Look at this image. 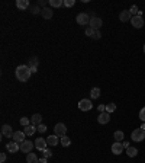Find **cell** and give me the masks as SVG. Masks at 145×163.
Instances as JSON below:
<instances>
[{
    "label": "cell",
    "mask_w": 145,
    "mask_h": 163,
    "mask_svg": "<svg viewBox=\"0 0 145 163\" xmlns=\"http://www.w3.org/2000/svg\"><path fill=\"white\" fill-rule=\"evenodd\" d=\"M15 74H16V79L19 82H28L29 77H31V68L28 67V64H22V66H17L16 70H15Z\"/></svg>",
    "instance_id": "1"
},
{
    "label": "cell",
    "mask_w": 145,
    "mask_h": 163,
    "mask_svg": "<svg viewBox=\"0 0 145 163\" xmlns=\"http://www.w3.org/2000/svg\"><path fill=\"white\" fill-rule=\"evenodd\" d=\"M131 140L132 141H142L145 140V130L142 128H136L135 131H132V134H131Z\"/></svg>",
    "instance_id": "2"
},
{
    "label": "cell",
    "mask_w": 145,
    "mask_h": 163,
    "mask_svg": "<svg viewBox=\"0 0 145 163\" xmlns=\"http://www.w3.org/2000/svg\"><path fill=\"white\" fill-rule=\"evenodd\" d=\"M54 133H55V135H58V137H64V135H67V127L62 122H58V124H55V127H54Z\"/></svg>",
    "instance_id": "3"
},
{
    "label": "cell",
    "mask_w": 145,
    "mask_h": 163,
    "mask_svg": "<svg viewBox=\"0 0 145 163\" xmlns=\"http://www.w3.org/2000/svg\"><path fill=\"white\" fill-rule=\"evenodd\" d=\"M90 19H91V17H90L86 12H83V13H78L77 17H76V21H77L78 25H90Z\"/></svg>",
    "instance_id": "4"
},
{
    "label": "cell",
    "mask_w": 145,
    "mask_h": 163,
    "mask_svg": "<svg viewBox=\"0 0 145 163\" xmlns=\"http://www.w3.org/2000/svg\"><path fill=\"white\" fill-rule=\"evenodd\" d=\"M91 107H93V103H91L90 99H81V101L78 102V109H80V111H83V112L90 111Z\"/></svg>",
    "instance_id": "5"
},
{
    "label": "cell",
    "mask_w": 145,
    "mask_h": 163,
    "mask_svg": "<svg viewBox=\"0 0 145 163\" xmlns=\"http://www.w3.org/2000/svg\"><path fill=\"white\" fill-rule=\"evenodd\" d=\"M34 147H35V143H32L31 140H25L22 144H20V152H23V153H31Z\"/></svg>",
    "instance_id": "6"
},
{
    "label": "cell",
    "mask_w": 145,
    "mask_h": 163,
    "mask_svg": "<svg viewBox=\"0 0 145 163\" xmlns=\"http://www.w3.org/2000/svg\"><path fill=\"white\" fill-rule=\"evenodd\" d=\"M102 25H103V21H102L100 17L95 16V17H91V19H90V28H91V29L99 31V29L102 28Z\"/></svg>",
    "instance_id": "7"
},
{
    "label": "cell",
    "mask_w": 145,
    "mask_h": 163,
    "mask_svg": "<svg viewBox=\"0 0 145 163\" xmlns=\"http://www.w3.org/2000/svg\"><path fill=\"white\" fill-rule=\"evenodd\" d=\"M13 134H15V131L12 130V127L9 125V124L2 125V135H5V137H7V138H12Z\"/></svg>",
    "instance_id": "8"
},
{
    "label": "cell",
    "mask_w": 145,
    "mask_h": 163,
    "mask_svg": "<svg viewBox=\"0 0 145 163\" xmlns=\"http://www.w3.org/2000/svg\"><path fill=\"white\" fill-rule=\"evenodd\" d=\"M25 133L23 131H15V134L12 137V141H16L17 144H22L23 141H25Z\"/></svg>",
    "instance_id": "9"
},
{
    "label": "cell",
    "mask_w": 145,
    "mask_h": 163,
    "mask_svg": "<svg viewBox=\"0 0 145 163\" xmlns=\"http://www.w3.org/2000/svg\"><path fill=\"white\" fill-rule=\"evenodd\" d=\"M6 149H7L9 153H16L20 150V144H17L16 141H9V143L6 144Z\"/></svg>",
    "instance_id": "10"
},
{
    "label": "cell",
    "mask_w": 145,
    "mask_h": 163,
    "mask_svg": "<svg viewBox=\"0 0 145 163\" xmlns=\"http://www.w3.org/2000/svg\"><path fill=\"white\" fill-rule=\"evenodd\" d=\"M131 23H132V26L134 28H142L144 26V19H142V16H132V19H131Z\"/></svg>",
    "instance_id": "11"
},
{
    "label": "cell",
    "mask_w": 145,
    "mask_h": 163,
    "mask_svg": "<svg viewBox=\"0 0 145 163\" xmlns=\"http://www.w3.org/2000/svg\"><path fill=\"white\" fill-rule=\"evenodd\" d=\"M123 150H125V147H123L122 143H117V141H115V143L112 144V153H113V154H116V156H117V154H121Z\"/></svg>",
    "instance_id": "12"
},
{
    "label": "cell",
    "mask_w": 145,
    "mask_h": 163,
    "mask_svg": "<svg viewBox=\"0 0 145 163\" xmlns=\"http://www.w3.org/2000/svg\"><path fill=\"white\" fill-rule=\"evenodd\" d=\"M46 146H48V143H46V140H44V138H36V140H35V147H36L38 150H41V152L46 150Z\"/></svg>",
    "instance_id": "13"
},
{
    "label": "cell",
    "mask_w": 145,
    "mask_h": 163,
    "mask_svg": "<svg viewBox=\"0 0 145 163\" xmlns=\"http://www.w3.org/2000/svg\"><path fill=\"white\" fill-rule=\"evenodd\" d=\"M110 121V114L109 112H102L99 117H97V122L99 124H107Z\"/></svg>",
    "instance_id": "14"
},
{
    "label": "cell",
    "mask_w": 145,
    "mask_h": 163,
    "mask_svg": "<svg viewBox=\"0 0 145 163\" xmlns=\"http://www.w3.org/2000/svg\"><path fill=\"white\" fill-rule=\"evenodd\" d=\"M41 15H42L44 19H51V17L54 16V12H52V9H50V7H44V9L41 10Z\"/></svg>",
    "instance_id": "15"
},
{
    "label": "cell",
    "mask_w": 145,
    "mask_h": 163,
    "mask_svg": "<svg viewBox=\"0 0 145 163\" xmlns=\"http://www.w3.org/2000/svg\"><path fill=\"white\" fill-rule=\"evenodd\" d=\"M36 131H38V127H35L34 124H31V125H28V127L23 128V133L26 135H32V134H35Z\"/></svg>",
    "instance_id": "16"
},
{
    "label": "cell",
    "mask_w": 145,
    "mask_h": 163,
    "mask_svg": "<svg viewBox=\"0 0 145 163\" xmlns=\"http://www.w3.org/2000/svg\"><path fill=\"white\" fill-rule=\"evenodd\" d=\"M119 19H121L122 22H126V21H131V19H132V15H131V12L129 10H123V12H121Z\"/></svg>",
    "instance_id": "17"
},
{
    "label": "cell",
    "mask_w": 145,
    "mask_h": 163,
    "mask_svg": "<svg viewBox=\"0 0 145 163\" xmlns=\"http://www.w3.org/2000/svg\"><path fill=\"white\" fill-rule=\"evenodd\" d=\"M46 143H48V146H57L58 143H60V138H58V135H50L48 138H46Z\"/></svg>",
    "instance_id": "18"
},
{
    "label": "cell",
    "mask_w": 145,
    "mask_h": 163,
    "mask_svg": "<svg viewBox=\"0 0 145 163\" xmlns=\"http://www.w3.org/2000/svg\"><path fill=\"white\" fill-rule=\"evenodd\" d=\"M16 6H17V9L25 10V9H28V7H29V2H28V0H17Z\"/></svg>",
    "instance_id": "19"
},
{
    "label": "cell",
    "mask_w": 145,
    "mask_h": 163,
    "mask_svg": "<svg viewBox=\"0 0 145 163\" xmlns=\"http://www.w3.org/2000/svg\"><path fill=\"white\" fill-rule=\"evenodd\" d=\"M38 64H39V61H38L36 57H31L28 60V67L29 68H38Z\"/></svg>",
    "instance_id": "20"
},
{
    "label": "cell",
    "mask_w": 145,
    "mask_h": 163,
    "mask_svg": "<svg viewBox=\"0 0 145 163\" xmlns=\"http://www.w3.org/2000/svg\"><path fill=\"white\" fill-rule=\"evenodd\" d=\"M26 162H28V163H39V159H38V156H36L35 153H28V156H26Z\"/></svg>",
    "instance_id": "21"
},
{
    "label": "cell",
    "mask_w": 145,
    "mask_h": 163,
    "mask_svg": "<svg viewBox=\"0 0 145 163\" xmlns=\"http://www.w3.org/2000/svg\"><path fill=\"white\" fill-rule=\"evenodd\" d=\"M42 121V117H41V114H34L32 115V118H31V122L34 124V125H39Z\"/></svg>",
    "instance_id": "22"
},
{
    "label": "cell",
    "mask_w": 145,
    "mask_h": 163,
    "mask_svg": "<svg viewBox=\"0 0 145 163\" xmlns=\"http://www.w3.org/2000/svg\"><path fill=\"white\" fill-rule=\"evenodd\" d=\"M113 137H115V140L117 141V143H122V140L125 138V134H123L122 131H115V134H113Z\"/></svg>",
    "instance_id": "23"
},
{
    "label": "cell",
    "mask_w": 145,
    "mask_h": 163,
    "mask_svg": "<svg viewBox=\"0 0 145 163\" xmlns=\"http://www.w3.org/2000/svg\"><path fill=\"white\" fill-rule=\"evenodd\" d=\"M126 154H128L129 157H135V156L138 154V150H136L135 147H131V146H129L128 149H126Z\"/></svg>",
    "instance_id": "24"
},
{
    "label": "cell",
    "mask_w": 145,
    "mask_h": 163,
    "mask_svg": "<svg viewBox=\"0 0 145 163\" xmlns=\"http://www.w3.org/2000/svg\"><path fill=\"white\" fill-rule=\"evenodd\" d=\"M90 96H91V99H97L100 96V89L99 87H93L91 92H90Z\"/></svg>",
    "instance_id": "25"
},
{
    "label": "cell",
    "mask_w": 145,
    "mask_h": 163,
    "mask_svg": "<svg viewBox=\"0 0 145 163\" xmlns=\"http://www.w3.org/2000/svg\"><path fill=\"white\" fill-rule=\"evenodd\" d=\"M50 5L52 7H61L64 6V0H50Z\"/></svg>",
    "instance_id": "26"
},
{
    "label": "cell",
    "mask_w": 145,
    "mask_h": 163,
    "mask_svg": "<svg viewBox=\"0 0 145 163\" xmlns=\"http://www.w3.org/2000/svg\"><path fill=\"white\" fill-rule=\"evenodd\" d=\"M60 143H61L64 147H68L70 144H71V140L68 138L67 135H64V137H61V138H60Z\"/></svg>",
    "instance_id": "27"
},
{
    "label": "cell",
    "mask_w": 145,
    "mask_h": 163,
    "mask_svg": "<svg viewBox=\"0 0 145 163\" xmlns=\"http://www.w3.org/2000/svg\"><path fill=\"white\" fill-rule=\"evenodd\" d=\"M31 118H28V117H22L20 118V125H23V127H28V125H31Z\"/></svg>",
    "instance_id": "28"
},
{
    "label": "cell",
    "mask_w": 145,
    "mask_h": 163,
    "mask_svg": "<svg viewBox=\"0 0 145 163\" xmlns=\"http://www.w3.org/2000/svg\"><path fill=\"white\" fill-rule=\"evenodd\" d=\"M116 111V105L115 103H107L106 105V112L112 114V112H115Z\"/></svg>",
    "instance_id": "29"
},
{
    "label": "cell",
    "mask_w": 145,
    "mask_h": 163,
    "mask_svg": "<svg viewBox=\"0 0 145 163\" xmlns=\"http://www.w3.org/2000/svg\"><path fill=\"white\" fill-rule=\"evenodd\" d=\"M41 10H42V9H39L38 5H34L32 7H31V12H32V15H38V13H41Z\"/></svg>",
    "instance_id": "30"
},
{
    "label": "cell",
    "mask_w": 145,
    "mask_h": 163,
    "mask_svg": "<svg viewBox=\"0 0 145 163\" xmlns=\"http://www.w3.org/2000/svg\"><path fill=\"white\" fill-rule=\"evenodd\" d=\"M76 5V0H64V6L65 7H72Z\"/></svg>",
    "instance_id": "31"
},
{
    "label": "cell",
    "mask_w": 145,
    "mask_h": 163,
    "mask_svg": "<svg viewBox=\"0 0 145 163\" xmlns=\"http://www.w3.org/2000/svg\"><path fill=\"white\" fill-rule=\"evenodd\" d=\"M129 12H131V15H134V16H136V15L139 13V9H138L136 6H132V7L129 9Z\"/></svg>",
    "instance_id": "32"
},
{
    "label": "cell",
    "mask_w": 145,
    "mask_h": 163,
    "mask_svg": "<svg viewBox=\"0 0 145 163\" xmlns=\"http://www.w3.org/2000/svg\"><path fill=\"white\" fill-rule=\"evenodd\" d=\"M46 131V125L45 124H39L38 125V133H45Z\"/></svg>",
    "instance_id": "33"
},
{
    "label": "cell",
    "mask_w": 145,
    "mask_h": 163,
    "mask_svg": "<svg viewBox=\"0 0 145 163\" xmlns=\"http://www.w3.org/2000/svg\"><path fill=\"white\" fill-rule=\"evenodd\" d=\"M86 35H87V37H90V38H91V37H93V35H95V29H91V28H87V29H86Z\"/></svg>",
    "instance_id": "34"
},
{
    "label": "cell",
    "mask_w": 145,
    "mask_h": 163,
    "mask_svg": "<svg viewBox=\"0 0 145 163\" xmlns=\"http://www.w3.org/2000/svg\"><path fill=\"white\" fill-rule=\"evenodd\" d=\"M42 153H44V157L45 159H50L51 156H52V152H51V150H48V149H46V150H44Z\"/></svg>",
    "instance_id": "35"
},
{
    "label": "cell",
    "mask_w": 145,
    "mask_h": 163,
    "mask_svg": "<svg viewBox=\"0 0 145 163\" xmlns=\"http://www.w3.org/2000/svg\"><path fill=\"white\" fill-rule=\"evenodd\" d=\"M139 118H141V121H144L145 122V107L139 111Z\"/></svg>",
    "instance_id": "36"
},
{
    "label": "cell",
    "mask_w": 145,
    "mask_h": 163,
    "mask_svg": "<svg viewBox=\"0 0 145 163\" xmlns=\"http://www.w3.org/2000/svg\"><path fill=\"white\" fill-rule=\"evenodd\" d=\"M91 38H93V40H100V38H102L100 31H95V35H93Z\"/></svg>",
    "instance_id": "37"
},
{
    "label": "cell",
    "mask_w": 145,
    "mask_h": 163,
    "mask_svg": "<svg viewBox=\"0 0 145 163\" xmlns=\"http://www.w3.org/2000/svg\"><path fill=\"white\" fill-rule=\"evenodd\" d=\"M97 109H99V112H106V105H99L97 107Z\"/></svg>",
    "instance_id": "38"
},
{
    "label": "cell",
    "mask_w": 145,
    "mask_h": 163,
    "mask_svg": "<svg viewBox=\"0 0 145 163\" xmlns=\"http://www.w3.org/2000/svg\"><path fill=\"white\" fill-rule=\"evenodd\" d=\"M0 162H2V163L6 162V154H5V153H2V154H0Z\"/></svg>",
    "instance_id": "39"
},
{
    "label": "cell",
    "mask_w": 145,
    "mask_h": 163,
    "mask_svg": "<svg viewBox=\"0 0 145 163\" xmlns=\"http://www.w3.org/2000/svg\"><path fill=\"white\" fill-rule=\"evenodd\" d=\"M45 5H46V2H45V0H39V2H38V6H44V7H45Z\"/></svg>",
    "instance_id": "40"
},
{
    "label": "cell",
    "mask_w": 145,
    "mask_h": 163,
    "mask_svg": "<svg viewBox=\"0 0 145 163\" xmlns=\"http://www.w3.org/2000/svg\"><path fill=\"white\" fill-rule=\"evenodd\" d=\"M122 144H123V147H125V150H126V149L129 147V143H128V141H125V143H122Z\"/></svg>",
    "instance_id": "41"
},
{
    "label": "cell",
    "mask_w": 145,
    "mask_h": 163,
    "mask_svg": "<svg viewBox=\"0 0 145 163\" xmlns=\"http://www.w3.org/2000/svg\"><path fill=\"white\" fill-rule=\"evenodd\" d=\"M46 160H48V159L42 157V159H39V163H46Z\"/></svg>",
    "instance_id": "42"
},
{
    "label": "cell",
    "mask_w": 145,
    "mask_h": 163,
    "mask_svg": "<svg viewBox=\"0 0 145 163\" xmlns=\"http://www.w3.org/2000/svg\"><path fill=\"white\" fill-rule=\"evenodd\" d=\"M141 128H142V130H145V122L142 124V125H141Z\"/></svg>",
    "instance_id": "43"
},
{
    "label": "cell",
    "mask_w": 145,
    "mask_h": 163,
    "mask_svg": "<svg viewBox=\"0 0 145 163\" xmlns=\"http://www.w3.org/2000/svg\"><path fill=\"white\" fill-rule=\"evenodd\" d=\"M144 52H145V44H144Z\"/></svg>",
    "instance_id": "44"
}]
</instances>
